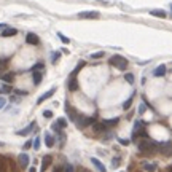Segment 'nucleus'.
I'll return each instance as SVG.
<instances>
[{
    "label": "nucleus",
    "mask_w": 172,
    "mask_h": 172,
    "mask_svg": "<svg viewBox=\"0 0 172 172\" xmlns=\"http://www.w3.org/2000/svg\"><path fill=\"white\" fill-rule=\"evenodd\" d=\"M110 64H111L113 67L120 69V70H124V69H126V66H128V61L123 58V56L115 54V56H111V58H110Z\"/></svg>",
    "instance_id": "1"
},
{
    "label": "nucleus",
    "mask_w": 172,
    "mask_h": 172,
    "mask_svg": "<svg viewBox=\"0 0 172 172\" xmlns=\"http://www.w3.org/2000/svg\"><path fill=\"white\" fill-rule=\"evenodd\" d=\"M100 15L99 11H81L78 13V18H81V19H97Z\"/></svg>",
    "instance_id": "2"
},
{
    "label": "nucleus",
    "mask_w": 172,
    "mask_h": 172,
    "mask_svg": "<svg viewBox=\"0 0 172 172\" xmlns=\"http://www.w3.org/2000/svg\"><path fill=\"white\" fill-rule=\"evenodd\" d=\"M18 161H19V166L26 169V167H29L30 158H29V155H27V153H21V155L18 156Z\"/></svg>",
    "instance_id": "3"
},
{
    "label": "nucleus",
    "mask_w": 172,
    "mask_h": 172,
    "mask_svg": "<svg viewBox=\"0 0 172 172\" xmlns=\"http://www.w3.org/2000/svg\"><path fill=\"white\" fill-rule=\"evenodd\" d=\"M18 34V30L15 27H3V32H2V37L3 38H8V37H15Z\"/></svg>",
    "instance_id": "4"
},
{
    "label": "nucleus",
    "mask_w": 172,
    "mask_h": 172,
    "mask_svg": "<svg viewBox=\"0 0 172 172\" xmlns=\"http://www.w3.org/2000/svg\"><path fill=\"white\" fill-rule=\"evenodd\" d=\"M54 92H56V88H51V89H49V91H46V92H45V94H41V96L38 97V99H37V104H41V102H45L46 99H49V97H51V96H53V94H54Z\"/></svg>",
    "instance_id": "5"
},
{
    "label": "nucleus",
    "mask_w": 172,
    "mask_h": 172,
    "mask_svg": "<svg viewBox=\"0 0 172 172\" xmlns=\"http://www.w3.org/2000/svg\"><path fill=\"white\" fill-rule=\"evenodd\" d=\"M166 70H167L166 66H164V64H161V66H158L155 70H153V75L158 77V78H159V77H164V75H166Z\"/></svg>",
    "instance_id": "6"
},
{
    "label": "nucleus",
    "mask_w": 172,
    "mask_h": 172,
    "mask_svg": "<svg viewBox=\"0 0 172 172\" xmlns=\"http://www.w3.org/2000/svg\"><path fill=\"white\" fill-rule=\"evenodd\" d=\"M91 162L94 164V167H96V169L99 171V172H107V167L102 164V162L97 159V158H91Z\"/></svg>",
    "instance_id": "7"
},
{
    "label": "nucleus",
    "mask_w": 172,
    "mask_h": 172,
    "mask_svg": "<svg viewBox=\"0 0 172 172\" xmlns=\"http://www.w3.org/2000/svg\"><path fill=\"white\" fill-rule=\"evenodd\" d=\"M54 136H53V134H49V132H45V145L46 147H48V148H51V147H53L54 145Z\"/></svg>",
    "instance_id": "8"
},
{
    "label": "nucleus",
    "mask_w": 172,
    "mask_h": 172,
    "mask_svg": "<svg viewBox=\"0 0 172 172\" xmlns=\"http://www.w3.org/2000/svg\"><path fill=\"white\" fill-rule=\"evenodd\" d=\"M139 150L140 151H147V150H150V148L153 147V143L150 140H142V142H139Z\"/></svg>",
    "instance_id": "9"
},
{
    "label": "nucleus",
    "mask_w": 172,
    "mask_h": 172,
    "mask_svg": "<svg viewBox=\"0 0 172 172\" xmlns=\"http://www.w3.org/2000/svg\"><path fill=\"white\" fill-rule=\"evenodd\" d=\"M142 167H143L145 172H156V169H158V166L155 164V162H143Z\"/></svg>",
    "instance_id": "10"
},
{
    "label": "nucleus",
    "mask_w": 172,
    "mask_h": 172,
    "mask_svg": "<svg viewBox=\"0 0 172 172\" xmlns=\"http://www.w3.org/2000/svg\"><path fill=\"white\" fill-rule=\"evenodd\" d=\"M26 43H29V45H38V37H37L35 34H27Z\"/></svg>",
    "instance_id": "11"
},
{
    "label": "nucleus",
    "mask_w": 172,
    "mask_h": 172,
    "mask_svg": "<svg viewBox=\"0 0 172 172\" xmlns=\"http://www.w3.org/2000/svg\"><path fill=\"white\" fill-rule=\"evenodd\" d=\"M34 126H35V123H30L27 128H24L22 131H18V136H27V134H30V131L34 129Z\"/></svg>",
    "instance_id": "12"
},
{
    "label": "nucleus",
    "mask_w": 172,
    "mask_h": 172,
    "mask_svg": "<svg viewBox=\"0 0 172 172\" xmlns=\"http://www.w3.org/2000/svg\"><path fill=\"white\" fill-rule=\"evenodd\" d=\"M49 164H51V156L46 155V156L43 158V161H41V172H45L46 169H48Z\"/></svg>",
    "instance_id": "13"
},
{
    "label": "nucleus",
    "mask_w": 172,
    "mask_h": 172,
    "mask_svg": "<svg viewBox=\"0 0 172 172\" xmlns=\"http://www.w3.org/2000/svg\"><path fill=\"white\" fill-rule=\"evenodd\" d=\"M69 89H70V91H77L78 89V83H77L75 77H72L70 80H69Z\"/></svg>",
    "instance_id": "14"
},
{
    "label": "nucleus",
    "mask_w": 172,
    "mask_h": 172,
    "mask_svg": "<svg viewBox=\"0 0 172 172\" xmlns=\"http://www.w3.org/2000/svg\"><path fill=\"white\" fill-rule=\"evenodd\" d=\"M150 15H151V16H156V18H166L167 13H166L164 10H151Z\"/></svg>",
    "instance_id": "15"
},
{
    "label": "nucleus",
    "mask_w": 172,
    "mask_h": 172,
    "mask_svg": "<svg viewBox=\"0 0 172 172\" xmlns=\"http://www.w3.org/2000/svg\"><path fill=\"white\" fill-rule=\"evenodd\" d=\"M13 78H15V75H13L11 72L3 73V75H2V80H3V81H7V83H11V81H13Z\"/></svg>",
    "instance_id": "16"
},
{
    "label": "nucleus",
    "mask_w": 172,
    "mask_h": 172,
    "mask_svg": "<svg viewBox=\"0 0 172 172\" xmlns=\"http://www.w3.org/2000/svg\"><path fill=\"white\" fill-rule=\"evenodd\" d=\"M56 126H58V128H67V120L66 118H58Z\"/></svg>",
    "instance_id": "17"
},
{
    "label": "nucleus",
    "mask_w": 172,
    "mask_h": 172,
    "mask_svg": "<svg viewBox=\"0 0 172 172\" xmlns=\"http://www.w3.org/2000/svg\"><path fill=\"white\" fill-rule=\"evenodd\" d=\"M32 78H34V83H35V85H40V81H41V73L35 70L34 75H32Z\"/></svg>",
    "instance_id": "18"
},
{
    "label": "nucleus",
    "mask_w": 172,
    "mask_h": 172,
    "mask_svg": "<svg viewBox=\"0 0 172 172\" xmlns=\"http://www.w3.org/2000/svg\"><path fill=\"white\" fill-rule=\"evenodd\" d=\"M58 37H59V40H61L62 43H66V45H69V43H70V40H69L67 37L62 34V32H58Z\"/></svg>",
    "instance_id": "19"
},
{
    "label": "nucleus",
    "mask_w": 172,
    "mask_h": 172,
    "mask_svg": "<svg viewBox=\"0 0 172 172\" xmlns=\"http://www.w3.org/2000/svg\"><path fill=\"white\" fill-rule=\"evenodd\" d=\"M124 80H126L129 85H132V83H134V75H132V73H124Z\"/></svg>",
    "instance_id": "20"
},
{
    "label": "nucleus",
    "mask_w": 172,
    "mask_h": 172,
    "mask_svg": "<svg viewBox=\"0 0 172 172\" xmlns=\"http://www.w3.org/2000/svg\"><path fill=\"white\" fill-rule=\"evenodd\" d=\"M32 147H34L35 150H38V148H40V137H38V136H37L34 140H32Z\"/></svg>",
    "instance_id": "21"
},
{
    "label": "nucleus",
    "mask_w": 172,
    "mask_h": 172,
    "mask_svg": "<svg viewBox=\"0 0 172 172\" xmlns=\"http://www.w3.org/2000/svg\"><path fill=\"white\" fill-rule=\"evenodd\" d=\"M132 99H134V96H131V97H129V99H128V100L123 104V109H124V110H128L129 107H131V104H132Z\"/></svg>",
    "instance_id": "22"
},
{
    "label": "nucleus",
    "mask_w": 172,
    "mask_h": 172,
    "mask_svg": "<svg viewBox=\"0 0 172 172\" xmlns=\"http://www.w3.org/2000/svg\"><path fill=\"white\" fill-rule=\"evenodd\" d=\"M102 56H104V53H102V51H97V53H92L91 54V59H100Z\"/></svg>",
    "instance_id": "23"
},
{
    "label": "nucleus",
    "mask_w": 172,
    "mask_h": 172,
    "mask_svg": "<svg viewBox=\"0 0 172 172\" xmlns=\"http://www.w3.org/2000/svg\"><path fill=\"white\" fill-rule=\"evenodd\" d=\"M83 66H85V62H80V64H78V66H77V69H75V70H73V72H72V77H75V75H77V73H78V72H80V69H81Z\"/></svg>",
    "instance_id": "24"
},
{
    "label": "nucleus",
    "mask_w": 172,
    "mask_h": 172,
    "mask_svg": "<svg viewBox=\"0 0 172 172\" xmlns=\"http://www.w3.org/2000/svg\"><path fill=\"white\" fill-rule=\"evenodd\" d=\"M64 172H75V169H73L72 164H66L64 166Z\"/></svg>",
    "instance_id": "25"
},
{
    "label": "nucleus",
    "mask_w": 172,
    "mask_h": 172,
    "mask_svg": "<svg viewBox=\"0 0 172 172\" xmlns=\"http://www.w3.org/2000/svg\"><path fill=\"white\" fill-rule=\"evenodd\" d=\"M118 123V118L115 120H107V121H104V124H107V126H111V124H117Z\"/></svg>",
    "instance_id": "26"
},
{
    "label": "nucleus",
    "mask_w": 172,
    "mask_h": 172,
    "mask_svg": "<svg viewBox=\"0 0 172 172\" xmlns=\"http://www.w3.org/2000/svg\"><path fill=\"white\" fill-rule=\"evenodd\" d=\"M5 105H7V99H5L3 96H0V110H2Z\"/></svg>",
    "instance_id": "27"
},
{
    "label": "nucleus",
    "mask_w": 172,
    "mask_h": 172,
    "mask_svg": "<svg viewBox=\"0 0 172 172\" xmlns=\"http://www.w3.org/2000/svg\"><path fill=\"white\" fill-rule=\"evenodd\" d=\"M43 117L45 118H51V117H53V111H51V110H45L43 111Z\"/></svg>",
    "instance_id": "28"
},
{
    "label": "nucleus",
    "mask_w": 172,
    "mask_h": 172,
    "mask_svg": "<svg viewBox=\"0 0 172 172\" xmlns=\"http://www.w3.org/2000/svg\"><path fill=\"white\" fill-rule=\"evenodd\" d=\"M8 91H11V88H10V86H7V85L3 86L2 89H0V92H8Z\"/></svg>",
    "instance_id": "29"
},
{
    "label": "nucleus",
    "mask_w": 172,
    "mask_h": 172,
    "mask_svg": "<svg viewBox=\"0 0 172 172\" xmlns=\"http://www.w3.org/2000/svg\"><path fill=\"white\" fill-rule=\"evenodd\" d=\"M118 140H120V143H121V145H128V143H129L128 139H118Z\"/></svg>",
    "instance_id": "30"
},
{
    "label": "nucleus",
    "mask_w": 172,
    "mask_h": 172,
    "mask_svg": "<svg viewBox=\"0 0 172 172\" xmlns=\"http://www.w3.org/2000/svg\"><path fill=\"white\" fill-rule=\"evenodd\" d=\"M145 111V104H140V109H139V113H143Z\"/></svg>",
    "instance_id": "31"
},
{
    "label": "nucleus",
    "mask_w": 172,
    "mask_h": 172,
    "mask_svg": "<svg viewBox=\"0 0 172 172\" xmlns=\"http://www.w3.org/2000/svg\"><path fill=\"white\" fill-rule=\"evenodd\" d=\"M58 58H59V54H58V53H54V54H53V62H54V64L58 62Z\"/></svg>",
    "instance_id": "32"
},
{
    "label": "nucleus",
    "mask_w": 172,
    "mask_h": 172,
    "mask_svg": "<svg viewBox=\"0 0 172 172\" xmlns=\"http://www.w3.org/2000/svg\"><path fill=\"white\" fill-rule=\"evenodd\" d=\"M32 147V140H29V142H26V145H24V148H30Z\"/></svg>",
    "instance_id": "33"
},
{
    "label": "nucleus",
    "mask_w": 172,
    "mask_h": 172,
    "mask_svg": "<svg viewBox=\"0 0 172 172\" xmlns=\"http://www.w3.org/2000/svg\"><path fill=\"white\" fill-rule=\"evenodd\" d=\"M111 164H113V166H118V164H120V159H118V158H117V159H113V161H111Z\"/></svg>",
    "instance_id": "34"
},
{
    "label": "nucleus",
    "mask_w": 172,
    "mask_h": 172,
    "mask_svg": "<svg viewBox=\"0 0 172 172\" xmlns=\"http://www.w3.org/2000/svg\"><path fill=\"white\" fill-rule=\"evenodd\" d=\"M54 172H62V167H56Z\"/></svg>",
    "instance_id": "35"
},
{
    "label": "nucleus",
    "mask_w": 172,
    "mask_h": 172,
    "mask_svg": "<svg viewBox=\"0 0 172 172\" xmlns=\"http://www.w3.org/2000/svg\"><path fill=\"white\" fill-rule=\"evenodd\" d=\"M29 172H37V171H35V167H30V169H29Z\"/></svg>",
    "instance_id": "36"
},
{
    "label": "nucleus",
    "mask_w": 172,
    "mask_h": 172,
    "mask_svg": "<svg viewBox=\"0 0 172 172\" xmlns=\"http://www.w3.org/2000/svg\"><path fill=\"white\" fill-rule=\"evenodd\" d=\"M3 27H5V26H3V24H0V29H3Z\"/></svg>",
    "instance_id": "37"
},
{
    "label": "nucleus",
    "mask_w": 172,
    "mask_h": 172,
    "mask_svg": "<svg viewBox=\"0 0 172 172\" xmlns=\"http://www.w3.org/2000/svg\"><path fill=\"white\" fill-rule=\"evenodd\" d=\"M0 147H3V142H0Z\"/></svg>",
    "instance_id": "38"
},
{
    "label": "nucleus",
    "mask_w": 172,
    "mask_h": 172,
    "mask_svg": "<svg viewBox=\"0 0 172 172\" xmlns=\"http://www.w3.org/2000/svg\"><path fill=\"white\" fill-rule=\"evenodd\" d=\"M120 172H124V171H120Z\"/></svg>",
    "instance_id": "39"
},
{
    "label": "nucleus",
    "mask_w": 172,
    "mask_h": 172,
    "mask_svg": "<svg viewBox=\"0 0 172 172\" xmlns=\"http://www.w3.org/2000/svg\"><path fill=\"white\" fill-rule=\"evenodd\" d=\"M83 172H86V171H83Z\"/></svg>",
    "instance_id": "40"
}]
</instances>
